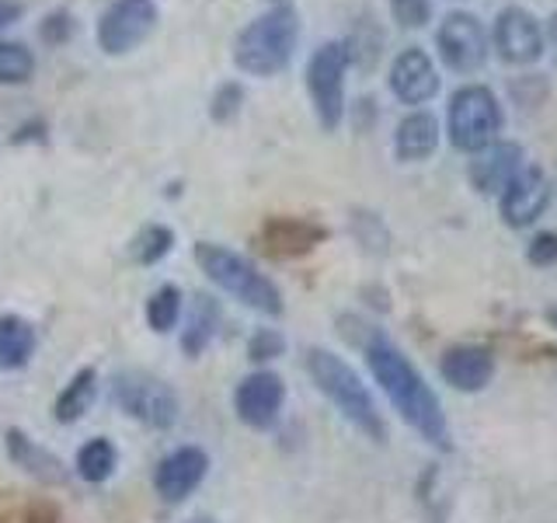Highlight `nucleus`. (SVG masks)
Returning <instances> with one entry per match:
<instances>
[{
    "instance_id": "nucleus-19",
    "label": "nucleus",
    "mask_w": 557,
    "mask_h": 523,
    "mask_svg": "<svg viewBox=\"0 0 557 523\" xmlns=\"http://www.w3.org/2000/svg\"><path fill=\"white\" fill-rule=\"evenodd\" d=\"M8 453H11V461L32 478H39L46 485H63L66 482L63 461L57 458V453H49L46 447L35 443L32 436H25L22 429H8Z\"/></svg>"
},
{
    "instance_id": "nucleus-29",
    "label": "nucleus",
    "mask_w": 557,
    "mask_h": 523,
    "mask_svg": "<svg viewBox=\"0 0 557 523\" xmlns=\"http://www.w3.org/2000/svg\"><path fill=\"white\" fill-rule=\"evenodd\" d=\"M74 14L70 11H49L42 22H39V39L46 46H63L70 42V35H74Z\"/></svg>"
},
{
    "instance_id": "nucleus-31",
    "label": "nucleus",
    "mask_w": 557,
    "mask_h": 523,
    "mask_svg": "<svg viewBox=\"0 0 557 523\" xmlns=\"http://www.w3.org/2000/svg\"><path fill=\"white\" fill-rule=\"evenodd\" d=\"M527 258L530 266H557V231H540L527 244Z\"/></svg>"
},
{
    "instance_id": "nucleus-30",
    "label": "nucleus",
    "mask_w": 557,
    "mask_h": 523,
    "mask_svg": "<svg viewBox=\"0 0 557 523\" xmlns=\"http://www.w3.org/2000/svg\"><path fill=\"white\" fill-rule=\"evenodd\" d=\"M283 353H286V339L278 336L275 328H258L251 336V342H248V356L255 363H269V360L283 356Z\"/></svg>"
},
{
    "instance_id": "nucleus-33",
    "label": "nucleus",
    "mask_w": 557,
    "mask_h": 523,
    "mask_svg": "<svg viewBox=\"0 0 557 523\" xmlns=\"http://www.w3.org/2000/svg\"><path fill=\"white\" fill-rule=\"evenodd\" d=\"M544 35H547V46L554 49V57H557V11L547 17V28H544Z\"/></svg>"
},
{
    "instance_id": "nucleus-36",
    "label": "nucleus",
    "mask_w": 557,
    "mask_h": 523,
    "mask_svg": "<svg viewBox=\"0 0 557 523\" xmlns=\"http://www.w3.org/2000/svg\"><path fill=\"white\" fill-rule=\"evenodd\" d=\"M275 4H289V0H272V8H275Z\"/></svg>"
},
{
    "instance_id": "nucleus-3",
    "label": "nucleus",
    "mask_w": 557,
    "mask_h": 523,
    "mask_svg": "<svg viewBox=\"0 0 557 523\" xmlns=\"http://www.w3.org/2000/svg\"><path fill=\"white\" fill-rule=\"evenodd\" d=\"M296 46H300V14L293 4H275L237 32L234 66L248 77H275L289 66Z\"/></svg>"
},
{
    "instance_id": "nucleus-11",
    "label": "nucleus",
    "mask_w": 557,
    "mask_h": 523,
    "mask_svg": "<svg viewBox=\"0 0 557 523\" xmlns=\"http://www.w3.org/2000/svg\"><path fill=\"white\" fill-rule=\"evenodd\" d=\"M391 95L400 105H411V109H422L435 95H440V66L429 57L422 46H405L391 63Z\"/></svg>"
},
{
    "instance_id": "nucleus-7",
    "label": "nucleus",
    "mask_w": 557,
    "mask_h": 523,
    "mask_svg": "<svg viewBox=\"0 0 557 523\" xmlns=\"http://www.w3.org/2000/svg\"><path fill=\"white\" fill-rule=\"evenodd\" d=\"M115 405L136 423L150 429H171L178 423V394H174L161 377L144 370H126L112 380Z\"/></svg>"
},
{
    "instance_id": "nucleus-10",
    "label": "nucleus",
    "mask_w": 557,
    "mask_h": 523,
    "mask_svg": "<svg viewBox=\"0 0 557 523\" xmlns=\"http://www.w3.org/2000/svg\"><path fill=\"white\" fill-rule=\"evenodd\" d=\"M544 46H547L544 25H540L527 8L509 4L495 14L492 49L505 66H533L544 57Z\"/></svg>"
},
{
    "instance_id": "nucleus-32",
    "label": "nucleus",
    "mask_w": 557,
    "mask_h": 523,
    "mask_svg": "<svg viewBox=\"0 0 557 523\" xmlns=\"http://www.w3.org/2000/svg\"><path fill=\"white\" fill-rule=\"evenodd\" d=\"M22 17V4L17 0H0V28H11Z\"/></svg>"
},
{
    "instance_id": "nucleus-1",
    "label": "nucleus",
    "mask_w": 557,
    "mask_h": 523,
    "mask_svg": "<svg viewBox=\"0 0 557 523\" xmlns=\"http://www.w3.org/2000/svg\"><path fill=\"white\" fill-rule=\"evenodd\" d=\"M366 363H370L373 380L383 388V394H387V401L397 409V415L405 418L425 443L446 450L449 429H446L443 401L425 384V377L418 374V366L383 336H373L366 342Z\"/></svg>"
},
{
    "instance_id": "nucleus-34",
    "label": "nucleus",
    "mask_w": 557,
    "mask_h": 523,
    "mask_svg": "<svg viewBox=\"0 0 557 523\" xmlns=\"http://www.w3.org/2000/svg\"><path fill=\"white\" fill-rule=\"evenodd\" d=\"M188 523H216V520L213 516H191Z\"/></svg>"
},
{
    "instance_id": "nucleus-17",
    "label": "nucleus",
    "mask_w": 557,
    "mask_h": 523,
    "mask_svg": "<svg viewBox=\"0 0 557 523\" xmlns=\"http://www.w3.org/2000/svg\"><path fill=\"white\" fill-rule=\"evenodd\" d=\"M440 374L453 391H484L495 377V356L484 345H453L440 360Z\"/></svg>"
},
{
    "instance_id": "nucleus-37",
    "label": "nucleus",
    "mask_w": 557,
    "mask_h": 523,
    "mask_svg": "<svg viewBox=\"0 0 557 523\" xmlns=\"http://www.w3.org/2000/svg\"><path fill=\"white\" fill-rule=\"evenodd\" d=\"M28 523H52V520H28Z\"/></svg>"
},
{
    "instance_id": "nucleus-8",
    "label": "nucleus",
    "mask_w": 557,
    "mask_h": 523,
    "mask_svg": "<svg viewBox=\"0 0 557 523\" xmlns=\"http://www.w3.org/2000/svg\"><path fill=\"white\" fill-rule=\"evenodd\" d=\"M157 22H161L157 0H112L95 25L98 49L104 57H126L150 39Z\"/></svg>"
},
{
    "instance_id": "nucleus-25",
    "label": "nucleus",
    "mask_w": 557,
    "mask_h": 523,
    "mask_svg": "<svg viewBox=\"0 0 557 523\" xmlns=\"http://www.w3.org/2000/svg\"><path fill=\"white\" fill-rule=\"evenodd\" d=\"M178 318H182V290L174 283L157 287L147 301V325L157 331V336H164V331L178 325Z\"/></svg>"
},
{
    "instance_id": "nucleus-16",
    "label": "nucleus",
    "mask_w": 557,
    "mask_h": 523,
    "mask_svg": "<svg viewBox=\"0 0 557 523\" xmlns=\"http://www.w3.org/2000/svg\"><path fill=\"white\" fill-rule=\"evenodd\" d=\"M206 471H209V458L202 447H178L157 464L153 488L164 502H185L202 485Z\"/></svg>"
},
{
    "instance_id": "nucleus-20",
    "label": "nucleus",
    "mask_w": 557,
    "mask_h": 523,
    "mask_svg": "<svg viewBox=\"0 0 557 523\" xmlns=\"http://www.w3.org/2000/svg\"><path fill=\"white\" fill-rule=\"evenodd\" d=\"M220 328V307L213 296L199 293L196 301H191L188 314H185V328H182V349L185 356H202L209 342H213Z\"/></svg>"
},
{
    "instance_id": "nucleus-24",
    "label": "nucleus",
    "mask_w": 557,
    "mask_h": 523,
    "mask_svg": "<svg viewBox=\"0 0 557 523\" xmlns=\"http://www.w3.org/2000/svg\"><path fill=\"white\" fill-rule=\"evenodd\" d=\"M174 248V231L164 223H147L144 231H139L129 244V255L139 266H157L161 258H168Z\"/></svg>"
},
{
    "instance_id": "nucleus-2",
    "label": "nucleus",
    "mask_w": 557,
    "mask_h": 523,
    "mask_svg": "<svg viewBox=\"0 0 557 523\" xmlns=\"http://www.w3.org/2000/svg\"><path fill=\"white\" fill-rule=\"evenodd\" d=\"M304 366L310 380L318 384V391L366 436V440H373V443L387 440V423H383L370 388H366L362 377L338 353H331V349H321V345L307 349Z\"/></svg>"
},
{
    "instance_id": "nucleus-18",
    "label": "nucleus",
    "mask_w": 557,
    "mask_h": 523,
    "mask_svg": "<svg viewBox=\"0 0 557 523\" xmlns=\"http://www.w3.org/2000/svg\"><path fill=\"white\" fill-rule=\"evenodd\" d=\"M440 136H443V126H440V119H435V112L414 109L397 122L394 157L405 165H422L435 150H440Z\"/></svg>"
},
{
    "instance_id": "nucleus-9",
    "label": "nucleus",
    "mask_w": 557,
    "mask_h": 523,
    "mask_svg": "<svg viewBox=\"0 0 557 523\" xmlns=\"http://www.w3.org/2000/svg\"><path fill=\"white\" fill-rule=\"evenodd\" d=\"M435 52L453 74H478L492 52V35L470 11H449L435 28Z\"/></svg>"
},
{
    "instance_id": "nucleus-13",
    "label": "nucleus",
    "mask_w": 557,
    "mask_h": 523,
    "mask_svg": "<svg viewBox=\"0 0 557 523\" xmlns=\"http://www.w3.org/2000/svg\"><path fill=\"white\" fill-rule=\"evenodd\" d=\"M286 401V384L272 370H255L248 374L234 391V412L244 426L251 429H272L278 423Z\"/></svg>"
},
{
    "instance_id": "nucleus-4",
    "label": "nucleus",
    "mask_w": 557,
    "mask_h": 523,
    "mask_svg": "<svg viewBox=\"0 0 557 523\" xmlns=\"http://www.w3.org/2000/svg\"><path fill=\"white\" fill-rule=\"evenodd\" d=\"M191 258L199 262V269L206 272L209 283H216L223 293H231L244 307L269 314V318L283 314V293H278L272 279L265 272H258L244 255L223 248L216 241H199L196 248H191Z\"/></svg>"
},
{
    "instance_id": "nucleus-23",
    "label": "nucleus",
    "mask_w": 557,
    "mask_h": 523,
    "mask_svg": "<svg viewBox=\"0 0 557 523\" xmlns=\"http://www.w3.org/2000/svg\"><path fill=\"white\" fill-rule=\"evenodd\" d=\"M115 464H119V450L112 440H104V436H95V440H87L81 450H77V475L91 485H101L115 475Z\"/></svg>"
},
{
    "instance_id": "nucleus-22",
    "label": "nucleus",
    "mask_w": 557,
    "mask_h": 523,
    "mask_svg": "<svg viewBox=\"0 0 557 523\" xmlns=\"http://www.w3.org/2000/svg\"><path fill=\"white\" fill-rule=\"evenodd\" d=\"M35 356V328L17 314H0V370H22Z\"/></svg>"
},
{
    "instance_id": "nucleus-5",
    "label": "nucleus",
    "mask_w": 557,
    "mask_h": 523,
    "mask_svg": "<svg viewBox=\"0 0 557 523\" xmlns=\"http://www.w3.org/2000/svg\"><path fill=\"white\" fill-rule=\"evenodd\" d=\"M502 122H505V112L492 87L463 84L453 92L449 109H446V136L457 150L474 157L484 147H492L502 133Z\"/></svg>"
},
{
    "instance_id": "nucleus-35",
    "label": "nucleus",
    "mask_w": 557,
    "mask_h": 523,
    "mask_svg": "<svg viewBox=\"0 0 557 523\" xmlns=\"http://www.w3.org/2000/svg\"><path fill=\"white\" fill-rule=\"evenodd\" d=\"M547 321H550V325L557 328V307H550V311H547Z\"/></svg>"
},
{
    "instance_id": "nucleus-21",
    "label": "nucleus",
    "mask_w": 557,
    "mask_h": 523,
    "mask_svg": "<svg viewBox=\"0 0 557 523\" xmlns=\"http://www.w3.org/2000/svg\"><path fill=\"white\" fill-rule=\"evenodd\" d=\"M95 398H98V374L91 370V366H84V370H77L74 377H70V384L60 391L57 405H52V415H57V423L74 426L77 418H84L87 412H91Z\"/></svg>"
},
{
    "instance_id": "nucleus-6",
    "label": "nucleus",
    "mask_w": 557,
    "mask_h": 523,
    "mask_svg": "<svg viewBox=\"0 0 557 523\" xmlns=\"http://www.w3.org/2000/svg\"><path fill=\"white\" fill-rule=\"evenodd\" d=\"M352 66V52L345 39H324L310 52L304 70V87L310 98V109L318 115L321 130L335 133L345 119V77Z\"/></svg>"
},
{
    "instance_id": "nucleus-26",
    "label": "nucleus",
    "mask_w": 557,
    "mask_h": 523,
    "mask_svg": "<svg viewBox=\"0 0 557 523\" xmlns=\"http://www.w3.org/2000/svg\"><path fill=\"white\" fill-rule=\"evenodd\" d=\"M35 77V52L22 42H4L0 39V84L4 87H22Z\"/></svg>"
},
{
    "instance_id": "nucleus-15",
    "label": "nucleus",
    "mask_w": 557,
    "mask_h": 523,
    "mask_svg": "<svg viewBox=\"0 0 557 523\" xmlns=\"http://www.w3.org/2000/svg\"><path fill=\"white\" fill-rule=\"evenodd\" d=\"M327 238V227L307 217H269L258 231L261 252L272 258H300Z\"/></svg>"
},
{
    "instance_id": "nucleus-12",
    "label": "nucleus",
    "mask_w": 557,
    "mask_h": 523,
    "mask_svg": "<svg viewBox=\"0 0 557 523\" xmlns=\"http://www.w3.org/2000/svg\"><path fill=\"white\" fill-rule=\"evenodd\" d=\"M550 199H554V185L547 179V171L536 165H527L512 179V185L498 196V214L509 227L522 231V227H533L547 214Z\"/></svg>"
},
{
    "instance_id": "nucleus-28",
    "label": "nucleus",
    "mask_w": 557,
    "mask_h": 523,
    "mask_svg": "<svg viewBox=\"0 0 557 523\" xmlns=\"http://www.w3.org/2000/svg\"><path fill=\"white\" fill-rule=\"evenodd\" d=\"M387 8L394 25L405 32H418L432 22V0H387Z\"/></svg>"
},
{
    "instance_id": "nucleus-27",
    "label": "nucleus",
    "mask_w": 557,
    "mask_h": 523,
    "mask_svg": "<svg viewBox=\"0 0 557 523\" xmlns=\"http://www.w3.org/2000/svg\"><path fill=\"white\" fill-rule=\"evenodd\" d=\"M240 105H244V84L240 81H223L213 98H209V119L226 126V122H234L240 115Z\"/></svg>"
},
{
    "instance_id": "nucleus-14",
    "label": "nucleus",
    "mask_w": 557,
    "mask_h": 523,
    "mask_svg": "<svg viewBox=\"0 0 557 523\" xmlns=\"http://www.w3.org/2000/svg\"><path fill=\"white\" fill-rule=\"evenodd\" d=\"M522 168H527L522 144H516V139H495L492 147L474 154V161L467 165V179L481 196H502Z\"/></svg>"
}]
</instances>
